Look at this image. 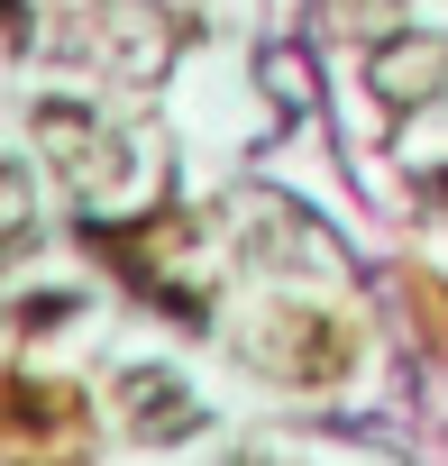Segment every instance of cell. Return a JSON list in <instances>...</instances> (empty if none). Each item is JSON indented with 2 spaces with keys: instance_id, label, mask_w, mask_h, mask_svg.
I'll return each mask as SVG.
<instances>
[{
  "instance_id": "obj_1",
  "label": "cell",
  "mask_w": 448,
  "mask_h": 466,
  "mask_svg": "<svg viewBox=\"0 0 448 466\" xmlns=\"http://www.w3.org/2000/svg\"><path fill=\"white\" fill-rule=\"evenodd\" d=\"M128 420H137L147 439H183V430H192V402H183L165 375H128Z\"/></svg>"
},
{
  "instance_id": "obj_2",
  "label": "cell",
  "mask_w": 448,
  "mask_h": 466,
  "mask_svg": "<svg viewBox=\"0 0 448 466\" xmlns=\"http://www.w3.org/2000/svg\"><path fill=\"white\" fill-rule=\"evenodd\" d=\"M439 83H448V56H439V46L375 56V92H384V101H421V92H439Z\"/></svg>"
}]
</instances>
